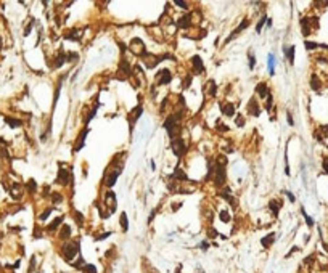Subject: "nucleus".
Here are the masks:
<instances>
[{"label":"nucleus","instance_id":"f257e3e1","mask_svg":"<svg viewBox=\"0 0 328 273\" xmlns=\"http://www.w3.org/2000/svg\"><path fill=\"white\" fill-rule=\"evenodd\" d=\"M79 251H80L79 241H69V243H64L61 246V255L64 257L66 262H71L73 259L79 254Z\"/></svg>","mask_w":328,"mask_h":273},{"label":"nucleus","instance_id":"f03ea898","mask_svg":"<svg viewBox=\"0 0 328 273\" xmlns=\"http://www.w3.org/2000/svg\"><path fill=\"white\" fill-rule=\"evenodd\" d=\"M225 166L224 164H221V162H216V179H214V182H216V185L217 186H221V185H224L225 183Z\"/></svg>","mask_w":328,"mask_h":273},{"label":"nucleus","instance_id":"7ed1b4c3","mask_svg":"<svg viewBox=\"0 0 328 273\" xmlns=\"http://www.w3.org/2000/svg\"><path fill=\"white\" fill-rule=\"evenodd\" d=\"M172 149H174V153H175L177 158H182V156L187 153V146H185V143H183L182 138H175V140H172Z\"/></svg>","mask_w":328,"mask_h":273},{"label":"nucleus","instance_id":"20e7f679","mask_svg":"<svg viewBox=\"0 0 328 273\" xmlns=\"http://www.w3.org/2000/svg\"><path fill=\"white\" fill-rule=\"evenodd\" d=\"M69 180H71V175H69V172H68L66 169H63V167L60 166V170H58V177H57V183H60V185L66 186L68 183H69Z\"/></svg>","mask_w":328,"mask_h":273},{"label":"nucleus","instance_id":"39448f33","mask_svg":"<svg viewBox=\"0 0 328 273\" xmlns=\"http://www.w3.org/2000/svg\"><path fill=\"white\" fill-rule=\"evenodd\" d=\"M177 126V117L175 116H169L166 120H164V129L167 130L169 136H174V129Z\"/></svg>","mask_w":328,"mask_h":273},{"label":"nucleus","instance_id":"423d86ee","mask_svg":"<svg viewBox=\"0 0 328 273\" xmlns=\"http://www.w3.org/2000/svg\"><path fill=\"white\" fill-rule=\"evenodd\" d=\"M248 26H249V21H248V19H244V21H243V23H241V24H240V26L237 27V29H235L233 32H232V34H230V35H228V37L225 39V42L228 44L230 40H233V39H235V37H237V35H238V34H240V32H241L243 29H246V27H248Z\"/></svg>","mask_w":328,"mask_h":273},{"label":"nucleus","instance_id":"0eeeda50","mask_svg":"<svg viewBox=\"0 0 328 273\" xmlns=\"http://www.w3.org/2000/svg\"><path fill=\"white\" fill-rule=\"evenodd\" d=\"M158 77H159V85H164V84H169L172 76H171V71L169 69H162L158 72Z\"/></svg>","mask_w":328,"mask_h":273},{"label":"nucleus","instance_id":"6e6552de","mask_svg":"<svg viewBox=\"0 0 328 273\" xmlns=\"http://www.w3.org/2000/svg\"><path fill=\"white\" fill-rule=\"evenodd\" d=\"M191 64H193V69L196 74H201L204 71V66H203V60L198 56V55H195L193 58H191Z\"/></svg>","mask_w":328,"mask_h":273},{"label":"nucleus","instance_id":"1a4fd4ad","mask_svg":"<svg viewBox=\"0 0 328 273\" xmlns=\"http://www.w3.org/2000/svg\"><path fill=\"white\" fill-rule=\"evenodd\" d=\"M248 111H249L251 116H256V117L261 114V111H259V104H257V101H256L254 98H253V100L249 101V104H248Z\"/></svg>","mask_w":328,"mask_h":273},{"label":"nucleus","instance_id":"9d476101","mask_svg":"<svg viewBox=\"0 0 328 273\" xmlns=\"http://www.w3.org/2000/svg\"><path fill=\"white\" fill-rule=\"evenodd\" d=\"M71 236V227L69 225H63L61 227V231H60V239L61 241H68Z\"/></svg>","mask_w":328,"mask_h":273},{"label":"nucleus","instance_id":"9b49d317","mask_svg":"<svg viewBox=\"0 0 328 273\" xmlns=\"http://www.w3.org/2000/svg\"><path fill=\"white\" fill-rule=\"evenodd\" d=\"M256 93L259 95L261 98H265L267 95H269V88H267V84H264V82H261L257 87H256Z\"/></svg>","mask_w":328,"mask_h":273},{"label":"nucleus","instance_id":"f8f14e48","mask_svg":"<svg viewBox=\"0 0 328 273\" xmlns=\"http://www.w3.org/2000/svg\"><path fill=\"white\" fill-rule=\"evenodd\" d=\"M87 133H89V129H84V130H82V133L79 135V143L74 146V151H80V149H82V146H84V142H85V136H87Z\"/></svg>","mask_w":328,"mask_h":273},{"label":"nucleus","instance_id":"ddd939ff","mask_svg":"<svg viewBox=\"0 0 328 273\" xmlns=\"http://www.w3.org/2000/svg\"><path fill=\"white\" fill-rule=\"evenodd\" d=\"M283 51H285L286 56H288L290 64H293V61H294V45H286V47H283Z\"/></svg>","mask_w":328,"mask_h":273},{"label":"nucleus","instance_id":"4468645a","mask_svg":"<svg viewBox=\"0 0 328 273\" xmlns=\"http://www.w3.org/2000/svg\"><path fill=\"white\" fill-rule=\"evenodd\" d=\"M282 207V201H277V199H272L269 202V209L273 212V215H278V209Z\"/></svg>","mask_w":328,"mask_h":273},{"label":"nucleus","instance_id":"2eb2a0df","mask_svg":"<svg viewBox=\"0 0 328 273\" xmlns=\"http://www.w3.org/2000/svg\"><path fill=\"white\" fill-rule=\"evenodd\" d=\"M119 172H121V169L114 170L113 174H109L108 180H106V186H108V188H111V186H113V185L116 183V180H118V175H119Z\"/></svg>","mask_w":328,"mask_h":273},{"label":"nucleus","instance_id":"dca6fc26","mask_svg":"<svg viewBox=\"0 0 328 273\" xmlns=\"http://www.w3.org/2000/svg\"><path fill=\"white\" fill-rule=\"evenodd\" d=\"M273 238H275V233H269L267 236H264L261 239V244L264 246V248H270L272 243H273Z\"/></svg>","mask_w":328,"mask_h":273},{"label":"nucleus","instance_id":"f3484780","mask_svg":"<svg viewBox=\"0 0 328 273\" xmlns=\"http://www.w3.org/2000/svg\"><path fill=\"white\" fill-rule=\"evenodd\" d=\"M222 113L225 114V116H228V117H232V116H235V106L232 104V103H228V104H225V106H222Z\"/></svg>","mask_w":328,"mask_h":273},{"label":"nucleus","instance_id":"a211bd4d","mask_svg":"<svg viewBox=\"0 0 328 273\" xmlns=\"http://www.w3.org/2000/svg\"><path fill=\"white\" fill-rule=\"evenodd\" d=\"M174 179L182 180V182H188V180H190L188 177H187V174H185L182 169H175V172H174Z\"/></svg>","mask_w":328,"mask_h":273},{"label":"nucleus","instance_id":"6ab92c4d","mask_svg":"<svg viewBox=\"0 0 328 273\" xmlns=\"http://www.w3.org/2000/svg\"><path fill=\"white\" fill-rule=\"evenodd\" d=\"M310 87L315 90V92H319L320 90V87H322V84H320V80H319V77L315 76V74H312V77H310Z\"/></svg>","mask_w":328,"mask_h":273},{"label":"nucleus","instance_id":"aec40b11","mask_svg":"<svg viewBox=\"0 0 328 273\" xmlns=\"http://www.w3.org/2000/svg\"><path fill=\"white\" fill-rule=\"evenodd\" d=\"M119 222H121V228L124 230V231H127V230H129V220H127V215H126V212H122V214H121V218H119Z\"/></svg>","mask_w":328,"mask_h":273},{"label":"nucleus","instance_id":"412c9836","mask_svg":"<svg viewBox=\"0 0 328 273\" xmlns=\"http://www.w3.org/2000/svg\"><path fill=\"white\" fill-rule=\"evenodd\" d=\"M301 27H303V34H304V35H309V34H310V29H309V19H307V18H303V19H301Z\"/></svg>","mask_w":328,"mask_h":273},{"label":"nucleus","instance_id":"4be33fe9","mask_svg":"<svg viewBox=\"0 0 328 273\" xmlns=\"http://www.w3.org/2000/svg\"><path fill=\"white\" fill-rule=\"evenodd\" d=\"M119 71H121V72H124L126 76H129V74H130V67H129V63L122 60V61H121V64H119Z\"/></svg>","mask_w":328,"mask_h":273},{"label":"nucleus","instance_id":"5701e85b","mask_svg":"<svg viewBox=\"0 0 328 273\" xmlns=\"http://www.w3.org/2000/svg\"><path fill=\"white\" fill-rule=\"evenodd\" d=\"M5 122L10 126V127H19L23 122L19 119H13V117H5Z\"/></svg>","mask_w":328,"mask_h":273},{"label":"nucleus","instance_id":"b1692460","mask_svg":"<svg viewBox=\"0 0 328 273\" xmlns=\"http://www.w3.org/2000/svg\"><path fill=\"white\" fill-rule=\"evenodd\" d=\"M63 218H64L63 215H61V217H58V218H55V220H53V222H52V223L48 225V230H50V231L57 230V228H58V225H60V223L63 222Z\"/></svg>","mask_w":328,"mask_h":273},{"label":"nucleus","instance_id":"393cba45","mask_svg":"<svg viewBox=\"0 0 328 273\" xmlns=\"http://www.w3.org/2000/svg\"><path fill=\"white\" fill-rule=\"evenodd\" d=\"M177 26H179V27H188L190 26V16L187 15V16L180 18L179 21H177Z\"/></svg>","mask_w":328,"mask_h":273},{"label":"nucleus","instance_id":"a878e982","mask_svg":"<svg viewBox=\"0 0 328 273\" xmlns=\"http://www.w3.org/2000/svg\"><path fill=\"white\" fill-rule=\"evenodd\" d=\"M73 217L76 218V222H77V225H79V227H82V225H84V215H82L80 212L74 211V212H73Z\"/></svg>","mask_w":328,"mask_h":273},{"label":"nucleus","instance_id":"bb28decb","mask_svg":"<svg viewBox=\"0 0 328 273\" xmlns=\"http://www.w3.org/2000/svg\"><path fill=\"white\" fill-rule=\"evenodd\" d=\"M273 66H275V56L270 53L269 55V71H270V74L273 76Z\"/></svg>","mask_w":328,"mask_h":273},{"label":"nucleus","instance_id":"cd10ccee","mask_svg":"<svg viewBox=\"0 0 328 273\" xmlns=\"http://www.w3.org/2000/svg\"><path fill=\"white\" fill-rule=\"evenodd\" d=\"M82 270H84V273H97V268H95V265H92V264H87Z\"/></svg>","mask_w":328,"mask_h":273},{"label":"nucleus","instance_id":"c85d7f7f","mask_svg":"<svg viewBox=\"0 0 328 273\" xmlns=\"http://www.w3.org/2000/svg\"><path fill=\"white\" fill-rule=\"evenodd\" d=\"M52 201H53L55 204H60V202L63 201V196H61L60 193H52Z\"/></svg>","mask_w":328,"mask_h":273},{"label":"nucleus","instance_id":"c756f323","mask_svg":"<svg viewBox=\"0 0 328 273\" xmlns=\"http://www.w3.org/2000/svg\"><path fill=\"white\" fill-rule=\"evenodd\" d=\"M219 217H221V220H222V222H225V223H227V222H230V218H232V217H230V214H228L227 211L221 212V215H219Z\"/></svg>","mask_w":328,"mask_h":273},{"label":"nucleus","instance_id":"7c9ffc66","mask_svg":"<svg viewBox=\"0 0 328 273\" xmlns=\"http://www.w3.org/2000/svg\"><path fill=\"white\" fill-rule=\"evenodd\" d=\"M267 19H269L267 16H262V18H261V21H259V23H257V26H256V31H257V32H261L262 26H264V23H267Z\"/></svg>","mask_w":328,"mask_h":273},{"label":"nucleus","instance_id":"2f4dec72","mask_svg":"<svg viewBox=\"0 0 328 273\" xmlns=\"http://www.w3.org/2000/svg\"><path fill=\"white\" fill-rule=\"evenodd\" d=\"M272 103H273V98H272V95L269 93L267 95V101H265V111H270V109H272Z\"/></svg>","mask_w":328,"mask_h":273},{"label":"nucleus","instance_id":"473e14b6","mask_svg":"<svg viewBox=\"0 0 328 273\" xmlns=\"http://www.w3.org/2000/svg\"><path fill=\"white\" fill-rule=\"evenodd\" d=\"M301 212H303V217L306 218V222H307V225H309V227H314V220H312V218H310V217H309V215L306 214V211H304V207H303V209H301Z\"/></svg>","mask_w":328,"mask_h":273},{"label":"nucleus","instance_id":"72a5a7b5","mask_svg":"<svg viewBox=\"0 0 328 273\" xmlns=\"http://www.w3.org/2000/svg\"><path fill=\"white\" fill-rule=\"evenodd\" d=\"M175 7H180L182 10H188V3L187 2H182V0H175Z\"/></svg>","mask_w":328,"mask_h":273},{"label":"nucleus","instance_id":"f704fd0d","mask_svg":"<svg viewBox=\"0 0 328 273\" xmlns=\"http://www.w3.org/2000/svg\"><path fill=\"white\" fill-rule=\"evenodd\" d=\"M57 60H58V61H57V64H55V67H60V66L64 63V60H66V55H64V53H61Z\"/></svg>","mask_w":328,"mask_h":273},{"label":"nucleus","instance_id":"c9c22d12","mask_svg":"<svg viewBox=\"0 0 328 273\" xmlns=\"http://www.w3.org/2000/svg\"><path fill=\"white\" fill-rule=\"evenodd\" d=\"M27 188H29V191H31V193H34V191H36V188H37L36 182H34V180H29V183H27Z\"/></svg>","mask_w":328,"mask_h":273},{"label":"nucleus","instance_id":"e433bc0d","mask_svg":"<svg viewBox=\"0 0 328 273\" xmlns=\"http://www.w3.org/2000/svg\"><path fill=\"white\" fill-rule=\"evenodd\" d=\"M304 45H306V48H307V50H314V48H317V47H319L315 42H306Z\"/></svg>","mask_w":328,"mask_h":273},{"label":"nucleus","instance_id":"4c0bfd02","mask_svg":"<svg viewBox=\"0 0 328 273\" xmlns=\"http://www.w3.org/2000/svg\"><path fill=\"white\" fill-rule=\"evenodd\" d=\"M77 58H79L77 53H69V55H68V60H69V61H77Z\"/></svg>","mask_w":328,"mask_h":273},{"label":"nucleus","instance_id":"58836bf2","mask_svg":"<svg viewBox=\"0 0 328 273\" xmlns=\"http://www.w3.org/2000/svg\"><path fill=\"white\" fill-rule=\"evenodd\" d=\"M254 64H256V56H253V55L249 53V69H253Z\"/></svg>","mask_w":328,"mask_h":273},{"label":"nucleus","instance_id":"ea45409f","mask_svg":"<svg viewBox=\"0 0 328 273\" xmlns=\"http://www.w3.org/2000/svg\"><path fill=\"white\" fill-rule=\"evenodd\" d=\"M237 126H238V127H243V126H244V117H241V116L237 117Z\"/></svg>","mask_w":328,"mask_h":273},{"label":"nucleus","instance_id":"a19ab883","mask_svg":"<svg viewBox=\"0 0 328 273\" xmlns=\"http://www.w3.org/2000/svg\"><path fill=\"white\" fill-rule=\"evenodd\" d=\"M216 126H217V129H219V130H222V132H225V130H228V127H225V126H222V122H221V120H217V124H216Z\"/></svg>","mask_w":328,"mask_h":273},{"label":"nucleus","instance_id":"79ce46f5","mask_svg":"<svg viewBox=\"0 0 328 273\" xmlns=\"http://www.w3.org/2000/svg\"><path fill=\"white\" fill-rule=\"evenodd\" d=\"M198 248H200V249H203V251H206V249L209 248V244H208L206 241H203V243H200V246H198Z\"/></svg>","mask_w":328,"mask_h":273},{"label":"nucleus","instance_id":"37998d69","mask_svg":"<svg viewBox=\"0 0 328 273\" xmlns=\"http://www.w3.org/2000/svg\"><path fill=\"white\" fill-rule=\"evenodd\" d=\"M34 267H36V257H32V259H31V265H29V273H32V271H34Z\"/></svg>","mask_w":328,"mask_h":273},{"label":"nucleus","instance_id":"c03bdc74","mask_svg":"<svg viewBox=\"0 0 328 273\" xmlns=\"http://www.w3.org/2000/svg\"><path fill=\"white\" fill-rule=\"evenodd\" d=\"M285 195L290 198V201H291V202H294V201H296V198H294V195L291 193V191H285Z\"/></svg>","mask_w":328,"mask_h":273},{"label":"nucleus","instance_id":"a18cd8bd","mask_svg":"<svg viewBox=\"0 0 328 273\" xmlns=\"http://www.w3.org/2000/svg\"><path fill=\"white\" fill-rule=\"evenodd\" d=\"M190 84H191V77L188 76V77L185 79V82H183V88H188V87H190Z\"/></svg>","mask_w":328,"mask_h":273},{"label":"nucleus","instance_id":"49530a36","mask_svg":"<svg viewBox=\"0 0 328 273\" xmlns=\"http://www.w3.org/2000/svg\"><path fill=\"white\" fill-rule=\"evenodd\" d=\"M50 212H52V209H48V211H45V212H44L42 215H40V220H45V218H47V217L50 215Z\"/></svg>","mask_w":328,"mask_h":273},{"label":"nucleus","instance_id":"de8ad7c7","mask_svg":"<svg viewBox=\"0 0 328 273\" xmlns=\"http://www.w3.org/2000/svg\"><path fill=\"white\" fill-rule=\"evenodd\" d=\"M155 214H156V211L153 209V211H151V214H150V217H148V223H151V220L155 218Z\"/></svg>","mask_w":328,"mask_h":273},{"label":"nucleus","instance_id":"09e8293b","mask_svg":"<svg viewBox=\"0 0 328 273\" xmlns=\"http://www.w3.org/2000/svg\"><path fill=\"white\" fill-rule=\"evenodd\" d=\"M286 116H288V124H290V126H294V120H293V117H291V114L288 113V114H286Z\"/></svg>","mask_w":328,"mask_h":273},{"label":"nucleus","instance_id":"8fccbe9b","mask_svg":"<svg viewBox=\"0 0 328 273\" xmlns=\"http://www.w3.org/2000/svg\"><path fill=\"white\" fill-rule=\"evenodd\" d=\"M109 235H111V233H103V235H101V236H98L97 239H98V241H100V239H105V238H108Z\"/></svg>","mask_w":328,"mask_h":273},{"label":"nucleus","instance_id":"3c124183","mask_svg":"<svg viewBox=\"0 0 328 273\" xmlns=\"http://www.w3.org/2000/svg\"><path fill=\"white\" fill-rule=\"evenodd\" d=\"M323 170L328 174V161H323Z\"/></svg>","mask_w":328,"mask_h":273},{"label":"nucleus","instance_id":"603ef678","mask_svg":"<svg viewBox=\"0 0 328 273\" xmlns=\"http://www.w3.org/2000/svg\"><path fill=\"white\" fill-rule=\"evenodd\" d=\"M209 236H217V231H214V230H211V231H209Z\"/></svg>","mask_w":328,"mask_h":273},{"label":"nucleus","instance_id":"864d4df0","mask_svg":"<svg viewBox=\"0 0 328 273\" xmlns=\"http://www.w3.org/2000/svg\"><path fill=\"white\" fill-rule=\"evenodd\" d=\"M180 206H182V204H174V206H172V209H174V211H175V209H179V207H180Z\"/></svg>","mask_w":328,"mask_h":273},{"label":"nucleus","instance_id":"5fc2aeb1","mask_svg":"<svg viewBox=\"0 0 328 273\" xmlns=\"http://www.w3.org/2000/svg\"><path fill=\"white\" fill-rule=\"evenodd\" d=\"M39 273H40V271H39Z\"/></svg>","mask_w":328,"mask_h":273}]
</instances>
